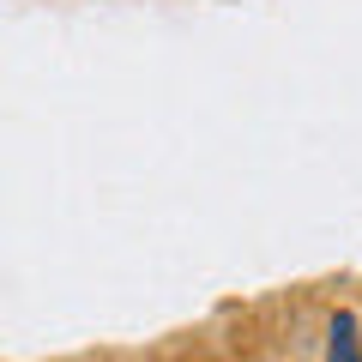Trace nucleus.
Instances as JSON below:
<instances>
[{
  "mask_svg": "<svg viewBox=\"0 0 362 362\" xmlns=\"http://www.w3.org/2000/svg\"><path fill=\"white\" fill-rule=\"evenodd\" d=\"M326 362H362V350H356V314H332V338H326Z\"/></svg>",
  "mask_w": 362,
  "mask_h": 362,
  "instance_id": "1",
  "label": "nucleus"
}]
</instances>
